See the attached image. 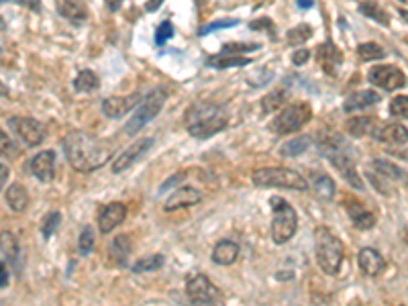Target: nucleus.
Here are the masks:
<instances>
[{
    "label": "nucleus",
    "instance_id": "1",
    "mask_svg": "<svg viewBox=\"0 0 408 306\" xmlns=\"http://www.w3.org/2000/svg\"><path fill=\"white\" fill-rule=\"evenodd\" d=\"M64 151L76 172L88 174L106 166L113 157V145L90 133L74 131L64 139Z\"/></svg>",
    "mask_w": 408,
    "mask_h": 306
},
{
    "label": "nucleus",
    "instance_id": "2",
    "mask_svg": "<svg viewBox=\"0 0 408 306\" xmlns=\"http://www.w3.org/2000/svg\"><path fill=\"white\" fill-rule=\"evenodd\" d=\"M318 149H320V155L327 157L339 170V174L345 178V182L351 184V188L360 192L365 190L362 178L358 174V168H356V149L345 137H341L339 133H331L318 141Z\"/></svg>",
    "mask_w": 408,
    "mask_h": 306
},
{
    "label": "nucleus",
    "instance_id": "3",
    "mask_svg": "<svg viewBox=\"0 0 408 306\" xmlns=\"http://www.w3.org/2000/svg\"><path fill=\"white\" fill-rule=\"evenodd\" d=\"M227 125V113L217 104L198 102L186 113V129L196 139H211L213 135L225 131Z\"/></svg>",
    "mask_w": 408,
    "mask_h": 306
},
{
    "label": "nucleus",
    "instance_id": "4",
    "mask_svg": "<svg viewBox=\"0 0 408 306\" xmlns=\"http://www.w3.org/2000/svg\"><path fill=\"white\" fill-rule=\"evenodd\" d=\"M315 249L320 271L327 276H337L345 258L343 241L329 227H318L315 231Z\"/></svg>",
    "mask_w": 408,
    "mask_h": 306
},
{
    "label": "nucleus",
    "instance_id": "5",
    "mask_svg": "<svg viewBox=\"0 0 408 306\" xmlns=\"http://www.w3.org/2000/svg\"><path fill=\"white\" fill-rule=\"evenodd\" d=\"M272 209V241L275 245L288 243L298 229V213L282 196H270Z\"/></svg>",
    "mask_w": 408,
    "mask_h": 306
},
{
    "label": "nucleus",
    "instance_id": "6",
    "mask_svg": "<svg viewBox=\"0 0 408 306\" xmlns=\"http://www.w3.org/2000/svg\"><path fill=\"white\" fill-rule=\"evenodd\" d=\"M251 182L258 188H286L296 192L311 188L304 175L290 168H260L251 174Z\"/></svg>",
    "mask_w": 408,
    "mask_h": 306
},
{
    "label": "nucleus",
    "instance_id": "7",
    "mask_svg": "<svg viewBox=\"0 0 408 306\" xmlns=\"http://www.w3.org/2000/svg\"><path fill=\"white\" fill-rule=\"evenodd\" d=\"M166 100H168V92L164 88H155L145 98H141V102L137 104L135 115L125 125V135H137L149 121H153L162 113Z\"/></svg>",
    "mask_w": 408,
    "mask_h": 306
},
{
    "label": "nucleus",
    "instance_id": "8",
    "mask_svg": "<svg viewBox=\"0 0 408 306\" xmlns=\"http://www.w3.org/2000/svg\"><path fill=\"white\" fill-rule=\"evenodd\" d=\"M186 294L190 306H225L221 290L204 274H196L188 280Z\"/></svg>",
    "mask_w": 408,
    "mask_h": 306
},
{
    "label": "nucleus",
    "instance_id": "9",
    "mask_svg": "<svg viewBox=\"0 0 408 306\" xmlns=\"http://www.w3.org/2000/svg\"><path fill=\"white\" fill-rule=\"evenodd\" d=\"M313 119V108L309 102H294L288 104L272 121V131L278 135H290L300 131Z\"/></svg>",
    "mask_w": 408,
    "mask_h": 306
},
{
    "label": "nucleus",
    "instance_id": "10",
    "mask_svg": "<svg viewBox=\"0 0 408 306\" xmlns=\"http://www.w3.org/2000/svg\"><path fill=\"white\" fill-rule=\"evenodd\" d=\"M367 80L378 88H384L386 92H394L398 88L407 84V76L398 66L392 64H382V66H373L367 72Z\"/></svg>",
    "mask_w": 408,
    "mask_h": 306
},
{
    "label": "nucleus",
    "instance_id": "11",
    "mask_svg": "<svg viewBox=\"0 0 408 306\" xmlns=\"http://www.w3.org/2000/svg\"><path fill=\"white\" fill-rule=\"evenodd\" d=\"M10 129L17 133L25 145L29 147H37L46 141V129L39 121L31 119V117H12L8 121Z\"/></svg>",
    "mask_w": 408,
    "mask_h": 306
},
{
    "label": "nucleus",
    "instance_id": "12",
    "mask_svg": "<svg viewBox=\"0 0 408 306\" xmlns=\"http://www.w3.org/2000/svg\"><path fill=\"white\" fill-rule=\"evenodd\" d=\"M127 219V207L123 202H108L98 211V229L102 235L113 233L119 224H123Z\"/></svg>",
    "mask_w": 408,
    "mask_h": 306
},
{
    "label": "nucleus",
    "instance_id": "13",
    "mask_svg": "<svg viewBox=\"0 0 408 306\" xmlns=\"http://www.w3.org/2000/svg\"><path fill=\"white\" fill-rule=\"evenodd\" d=\"M141 98L143 96L139 92H133L129 96H110V98H104L102 100V113L108 119H123L127 113H131L137 104L141 102Z\"/></svg>",
    "mask_w": 408,
    "mask_h": 306
},
{
    "label": "nucleus",
    "instance_id": "14",
    "mask_svg": "<svg viewBox=\"0 0 408 306\" xmlns=\"http://www.w3.org/2000/svg\"><path fill=\"white\" fill-rule=\"evenodd\" d=\"M153 143H155V141H153L151 137H145V139L135 141L131 147H127V149L115 160V164H113V174H123L125 170H129L143 153H147V151L153 147Z\"/></svg>",
    "mask_w": 408,
    "mask_h": 306
},
{
    "label": "nucleus",
    "instance_id": "15",
    "mask_svg": "<svg viewBox=\"0 0 408 306\" xmlns=\"http://www.w3.org/2000/svg\"><path fill=\"white\" fill-rule=\"evenodd\" d=\"M317 61L324 74L337 76V70L343 64V53L337 45L327 41V44H320L317 47Z\"/></svg>",
    "mask_w": 408,
    "mask_h": 306
},
{
    "label": "nucleus",
    "instance_id": "16",
    "mask_svg": "<svg viewBox=\"0 0 408 306\" xmlns=\"http://www.w3.org/2000/svg\"><path fill=\"white\" fill-rule=\"evenodd\" d=\"M202 200V192L192 188V186H182L180 190H176L168 202L164 204V211L166 213H174V211H182V209H188V207H196L198 202Z\"/></svg>",
    "mask_w": 408,
    "mask_h": 306
},
{
    "label": "nucleus",
    "instance_id": "17",
    "mask_svg": "<svg viewBox=\"0 0 408 306\" xmlns=\"http://www.w3.org/2000/svg\"><path fill=\"white\" fill-rule=\"evenodd\" d=\"M29 172L35 175L41 182H51L55 175V151L46 149L41 153H37L35 157H31L29 162Z\"/></svg>",
    "mask_w": 408,
    "mask_h": 306
},
{
    "label": "nucleus",
    "instance_id": "18",
    "mask_svg": "<svg viewBox=\"0 0 408 306\" xmlns=\"http://www.w3.org/2000/svg\"><path fill=\"white\" fill-rule=\"evenodd\" d=\"M358 265H360V269H362L365 276L376 278V276H380V274L384 271L386 260H384V256H382L378 249H373V247H363L362 251L358 254Z\"/></svg>",
    "mask_w": 408,
    "mask_h": 306
},
{
    "label": "nucleus",
    "instance_id": "19",
    "mask_svg": "<svg viewBox=\"0 0 408 306\" xmlns=\"http://www.w3.org/2000/svg\"><path fill=\"white\" fill-rule=\"evenodd\" d=\"M371 137L380 143H386V145H407V127L405 125H398V123H390V125H378Z\"/></svg>",
    "mask_w": 408,
    "mask_h": 306
},
{
    "label": "nucleus",
    "instance_id": "20",
    "mask_svg": "<svg viewBox=\"0 0 408 306\" xmlns=\"http://www.w3.org/2000/svg\"><path fill=\"white\" fill-rule=\"evenodd\" d=\"M57 12L74 25H80L88 19V10L84 0H55Z\"/></svg>",
    "mask_w": 408,
    "mask_h": 306
},
{
    "label": "nucleus",
    "instance_id": "21",
    "mask_svg": "<svg viewBox=\"0 0 408 306\" xmlns=\"http://www.w3.org/2000/svg\"><path fill=\"white\" fill-rule=\"evenodd\" d=\"M345 209H347V215H349V219H351L356 229L367 231L376 224V215L371 211H367L360 200H347Z\"/></svg>",
    "mask_w": 408,
    "mask_h": 306
},
{
    "label": "nucleus",
    "instance_id": "22",
    "mask_svg": "<svg viewBox=\"0 0 408 306\" xmlns=\"http://www.w3.org/2000/svg\"><path fill=\"white\" fill-rule=\"evenodd\" d=\"M213 262L217 263V265H233V263L239 260V245L235 243V241H231V239H223V241H219L217 245H215V249H213Z\"/></svg>",
    "mask_w": 408,
    "mask_h": 306
},
{
    "label": "nucleus",
    "instance_id": "23",
    "mask_svg": "<svg viewBox=\"0 0 408 306\" xmlns=\"http://www.w3.org/2000/svg\"><path fill=\"white\" fill-rule=\"evenodd\" d=\"M380 102V94L373 92V90H360L356 94H351L345 104H343V111L345 113H358V111H363L367 106H373Z\"/></svg>",
    "mask_w": 408,
    "mask_h": 306
},
{
    "label": "nucleus",
    "instance_id": "24",
    "mask_svg": "<svg viewBox=\"0 0 408 306\" xmlns=\"http://www.w3.org/2000/svg\"><path fill=\"white\" fill-rule=\"evenodd\" d=\"M6 204L14 213H23L29 207V192L23 184H12L6 190Z\"/></svg>",
    "mask_w": 408,
    "mask_h": 306
},
{
    "label": "nucleus",
    "instance_id": "25",
    "mask_svg": "<svg viewBox=\"0 0 408 306\" xmlns=\"http://www.w3.org/2000/svg\"><path fill=\"white\" fill-rule=\"evenodd\" d=\"M371 170H373V174H378L380 178H384V180L402 182V184L407 182V172H405V170H400L398 166L390 164L388 160H373Z\"/></svg>",
    "mask_w": 408,
    "mask_h": 306
},
{
    "label": "nucleus",
    "instance_id": "26",
    "mask_svg": "<svg viewBox=\"0 0 408 306\" xmlns=\"http://www.w3.org/2000/svg\"><path fill=\"white\" fill-rule=\"evenodd\" d=\"M313 190L317 194V198L324 200V202H331L335 198V192H337V186L333 182V178L327 174H318L313 178Z\"/></svg>",
    "mask_w": 408,
    "mask_h": 306
},
{
    "label": "nucleus",
    "instance_id": "27",
    "mask_svg": "<svg viewBox=\"0 0 408 306\" xmlns=\"http://www.w3.org/2000/svg\"><path fill=\"white\" fill-rule=\"evenodd\" d=\"M0 251L6 256V260L12 263L14 267L19 265L21 247H19V241H17V237H14L10 231H4V233H0Z\"/></svg>",
    "mask_w": 408,
    "mask_h": 306
},
{
    "label": "nucleus",
    "instance_id": "28",
    "mask_svg": "<svg viewBox=\"0 0 408 306\" xmlns=\"http://www.w3.org/2000/svg\"><path fill=\"white\" fill-rule=\"evenodd\" d=\"M131 249H133V245H131L129 235H121L110 245V260L117 263V265H125L129 254H131Z\"/></svg>",
    "mask_w": 408,
    "mask_h": 306
},
{
    "label": "nucleus",
    "instance_id": "29",
    "mask_svg": "<svg viewBox=\"0 0 408 306\" xmlns=\"http://www.w3.org/2000/svg\"><path fill=\"white\" fill-rule=\"evenodd\" d=\"M313 139L311 135H302V137H294V139H288L282 147H280V153L284 157H296L300 153H304L309 147H311Z\"/></svg>",
    "mask_w": 408,
    "mask_h": 306
},
{
    "label": "nucleus",
    "instance_id": "30",
    "mask_svg": "<svg viewBox=\"0 0 408 306\" xmlns=\"http://www.w3.org/2000/svg\"><path fill=\"white\" fill-rule=\"evenodd\" d=\"M251 64V57H241V55H213L206 59V66L211 68H243V66H249Z\"/></svg>",
    "mask_w": 408,
    "mask_h": 306
},
{
    "label": "nucleus",
    "instance_id": "31",
    "mask_svg": "<svg viewBox=\"0 0 408 306\" xmlns=\"http://www.w3.org/2000/svg\"><path fill=\"white\" fill-rule=\"evenodd\" d=\"M360 12H362L363 17H367V19H373L376 23H380V25H384V27H388L390 25V17H388V12L376 2V0H367V2H362V6H360Z\"/></svg>",
    "mask_w": 408,
    "mask_h": 306
},
{
    "label": "nucleus",
    "instance_id": "32",
    "mask_svg": "<svg viewBox=\"0 0 408 306\" xmlns=\"http://www.w3.org/2000/svg\"><path fill=\"white\" fill-rule=\"evenodd\" d=\"M378 125H380V123H378V119H373V117H369V119L358 117V119H351V121L347 123V131L351 133V137H365V135H371Z\"/></svg>",
    "mask_w": 408,
    "mask_h": 306
},
{
    "label": "nucleus",
    "instance_id": "33",
    "mask_svg": "<svg viewBox=\"0 0 408 306\" xmlns=\"http://www.w3.org/2000/svg\"><path fill=\"white\" fill-rule=\"evenodd\" d=\"M74 88H76L78 92H94V90L100 88V78H98L96 72H92V70H82V72L76 76V80H74Z\"/></svg>",
    "mask_w": 408,
    "mask_h": 306
},
{
    "label": "nucleus",
    "instance_id": "34",
    "mask_svg": "<svg viewBox=\"0 0 408 306\" xmlns=\"http://www.w3.org/2000/svg\"><path fill=\"white\" fill-rule=\"evenodd\" d=\"M311 37H313V27H311V25H307V23H302V25H298V27L290 29V31H288V35H286L288 45H302L304 41H309Z\"/></svg>",
    "mask_w": 408,
    "mask_h": 306
},
{
    "label": "nucleus",
    "instance_id": "35",
    "mask_svg": "<svg viewBox=\"0 0 408 306\" xmlns=\"http://www.w3.org/2000/svg\"><path fill=\"white\" fill-rule=\"evenodd\" d=\"M96 247V235H94V229L92 227H84L82 233H80V239H78V251L80 256H90Z\"/></svg>",
    "mask_w": 408,
    "mask_h": 306
},
{
    "label": "nucleus",
    "instance_id": "36",
    "mask_svg": "<svg viewBox=\"0 0 408 306\" xmlns=\"http://www.w3.org/2000/svg\"><path fill=\"white\" fill-rule=\"evenodd\" d=\"M164 263H166V258L164 256H149V258H143V260H139V262L133 265V271L137 274H143V271H157L159 267H164Z\"/></svg>",
    "mask_w": 408,
    "mask_h": 306
},
{
    "label": "nucleus",
    "instance_id": "37",
    "mask_svg": "<svg viewBox=\"0 0 408 306\" xmlns=\"http://www.w3.org/2000/svg\"><path fill=\"white\" fill-rule=\"evenodd\" d=\"M358 55L362 57L363 61H371V59H382L384 57V49L373 41H367L358 47Z\"/></svg>",
    "mask_w": 408,
    "mask_h": 306
},
{
    "label": "nucleus",
    "instance_id": "38",
    "mask_svg": "<svg viewBox=\"0 0 408 306\" xmlns=\"http://www.w3.org/2000/svg\"><path fill=\"white\" fill-rule=\"evenodd\" d=\"M59 224H61V215L57 213V211H53V213H47V217L41 222V235L46 237V239H51L53 235H55V231L59 229Z\"/></svg>",
    "mask_w": 408,
    "mask_h": 306
},
{
    "label": "nucleus",
    "instance_id": "39",
    "mask_svg": "<svg viewBox=\"0 0 408 306\" xmlns=\"http://www.w3.org/2000/svg\"><path fill=\"white\" fill-rule=\"evenodd\" d=\"M262 45L260 44H225L221 53L223 55H243V53H249V51H258Z\"/></svg>",
    "mask_w": 408,
    "mask_h": 306
},
{
    "label": "nucleus",
    "instance_id": "40",
    "mask_svg": "<svg viewBox=\"0 0 408 306\" xmlns=\"http://www.w3.org/2000/svg\"><path fill=\"white\" fill-rule=\"evenodd\" d=\"M282 104H284V92L282 90H275V92L262 98V111L264 113H272L275 108H280Z\"/></svg>",
    "mask_w": 408,
    "mask_h": 306
},
{
    "label": "nucleus",
    "instance_id": "41",
    "mask_svg": "<svg viewBox=\"0 0 408 306\" xmlns=\"http://www.w3.org/2000/svg\"><path fill=\"white\" fill-rule=\"evenodd\" d=\"M390 115L392 117H398V119H407L408 117V98L405 94L396 96L392 102H390Z\"/></svg>",
    "mask_w": 408,
    "mask_h": 306
},
{
    "label": "nucleus",
    "instance_id": "42",
    "mask_svg": "<svg viewBox=\"0 0 408 306\" xmlns=\"http://www.w3.org/2000/svg\"><path fill=\"white\" fill-rule=\"evenodd\" d=\"M172 37H174V25L170 21L159 23V27L155 29V45L168 44Z\"/></svg>",
    "mask_w": 408,
    "mask_h": 306
},
{
    "label": "nucleus",
    "instance_id": "43",
    "mask_svg": "<svg viewBox=\"0 0 408 306\" xmlns=\"http://www.w3.org/2000/svg\"><path fill=\"white\" fill-rule=\"evenodd\" d=\"M235 25H239V21H237V19H221V21H213V23L204 25V27L198 31V35H208V33H213V31L229 29V27H235Z\"/></svg>",
    "mask_w": 408,
    "mask_h": 306
},
{
    "label": "nucleus",
    "instance_id": "44",
    "mask_svg": "<svg viewBox=\"0 0 408 306\" xmlns=\"http://www.w3.org/2000/svg\"><path fill=\"white\" fill-rule=\"evenodd\" d=\"M17 153H19V149H17V145L12 143V139L0 129V155H4V157H14Z\"/></svg>",
    "mask_w": 408,
    "mask_h": 306
},
{
    "label": "nucleus",
    "instance_id": "45",
    "mask_svg": "<svg viewBox=\"0 0 408 306\" xmlns=\"http://www.w3.org/2000/svg\"><path fill=\"white\" fill-rule=\"evenodd\" d=\"M2 2H17L19 6L29 8V10H33V12H41V10H43L41 0H0V4H2Z\"/></svg>",
    "mask_w": 408,
    "mask_h": 306
},
{
    "label": "nucleus",
    "instance_id": "46",
    "mask_svg": "<svg viewBox=\"0 0 408 306\" xmlns=\"http://www.w3.org/2000/svg\"><path fill=\"white\" fill-rule=\"evenodd\" d=\"M249 29H253V31H273V23L272 19H258V21H253V23H249Z\"/></svg>",
    "mask_w": 408,
    "mask_h": 306
},
{
    "label": "nucleus",
    "instance_id": "47",
    "mask_svg": "<svg viewBox=\"0 0 408 306\" xmlns=\"http://www.w3.org/2000/svg\"><path fill=\"white\" fill-rule=\"evenodd\" d=\"M309 59H311V51L309 49H298V51L292 53V64L294 66H304Z\"/></svg>",
    "mask_w": 408,
    "mask_h": 306
},
{
    "label": "nucleus",
    "instance_id": "48",
    "mask_svg": "<svg viewBox=\"0 0 408 306\" xmlns=\"http://www.w3.org/2000/svg\"><path fill=\"white\" fill-rule=\"evenodd\" d=\"M8 175H10V170H8L4 164H0V192H2V188H4V184L8 182Z\"/></svg>",
    "mask_w": 408,
    "mask_h": 306
},
{
    "label": "nucleus",
    "instance_id": "49",
    "mask_svg": "<svg viewBox=\"0 0 408 306\" xmlns=\"http://www.w3.org/2000/svg\"><path fill=\"white\" fill-rule=\"evenodd\" d=\"M8 284V269H6V265L0 262V288H4Z\"/></svg>",
    "mask_w": 408,
    "mask_h": 306
},
{
    "label": "nucleus",
    "instance_id": "50",
    "mask_svg": "<svg viewBox=\"0 0 408 306\" xmlns=\"http://www.w3.org/2000/svg\"><path fill=\"white\" fill-rule=\"evenodd\" d=\"M104 4H106V8H108L110 12H117V10L121 8L123 0H104Z\"/></svg>",
    "mask_w": 408,
    "mask_h": 306
},
{
    "label": "nucleus",
    "instance_id": "51",
    "mask_svg": "<svg viewBox=\"0 0 408 306\" xmlns=\"http://www.w3.org/2000/svg\"><path fill=\"white\" fill-rule=\"evenodd\" d=\"M164 0H149L147 4H145V10L147 12H153V10H157L159 8V4H162Z\"/></svg>",
    "mask_w": 408,
    "mask_h": 306
},
{
    "label": "nucleus",
    "instance_id": "52",
    "mask_svg": "<svg viewBox=\"0 0 408 306\" xmlns=\"http://www.w3.org/2000/svg\"><path fill=\"white\" fill-rule=\"evenodd\" d=\"M298 4H300V8H311L315 2L313 0H298Z\"/></svg>",
    "mask_w": 408,
    "mask_h": 306
},
{
    "label": "nucleus",
    "instance_id": "53",
    "mask_svg": "<svg viewBox=\"0 0 408 306\" xmlns=\"http://www.w3.org/2000/svg\"><path fill=\"white\" fill-rule=\"evenodd\" d=\"M0 96H8V86L0 80Z\"/></svg>",
    "mask_w": 408,
    "mask_h": 306
},
{
    "label": "nucleus",
    "instance_id": "54",
    "mask_svg": "<svg viewBox=\"0 0 408 306\" xmlns=\"http://www.w3.org/2000/svg\"><path fill=\"white\" fill-rule=\"evenodd\" d=\"M351 306H362V305H351Z\"/></svg>",
    "mask_w": 408,
    "mask_h": 306
},
{
    "label": "nucleus",
    "instance_id": "55",
    "mask_svg": "<svg viewBox=\"0 0 408 306\" xmlns=\"http://www.w3.org/2000/svg\"><path fill=\"white\" fill-rule=\"evenodd\" d=\"M400 2H407V0H400Z\"/></svg>",
    "mask_w": 408,
    "mask_h": 306
},
{
    "label": "nucleus",
    "instance_id": "56",
    "mask_svg": "<svg viewBox=\"0 0 408 306\" xmlns=\"http://www.w3.org/2000/svg\"><path fill=\"white\" fill-rule=\"evenodd\" d=\"M400 306H407V305H400Z\"/></svg>",
    "mask_w": 408,
    "mask_h": 306
}]
</instances>
